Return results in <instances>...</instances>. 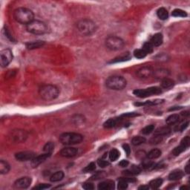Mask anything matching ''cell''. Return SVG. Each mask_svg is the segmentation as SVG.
Returning a JSON list of instances; mask_svg holds the SVG:
<instances>
[{
	"label": "cell",
	"instance_id": "cell-34",
	"mask_svg": "<svg viewBox=\"0 0 190 190\" xmlns=\"http://www.w3.org/2000/svg\"><path fill=\"white\" fill-rule=\"evenodd\" d=\"M85 117L81 114H75L73 116L72 121L75 125H80L85 123Z\"/></svg>",
	"mask_w": 190,
	"mask_h": 190
},
{
	"label": "cell",
	"instance_id": "cell-36",
	"mask_svg": "<svg viewBox=\"0 0 190 190\" xmlns=\"http://www.w3.org/2000/svg\"><path fill=\"white\" fill-rule=\"evenodd\" d=\"M109 159L111 161H116L120 157V152L116 149H113L109 152Z\"/></svg>",
	"mask_w": 190,
	"mask_h": 190
},
{
	"label": "cell",
	"instance_id": "cell-60",
	"mask_svg": "<svg viewBox=\"0 0 190 190\" xmlns=\"http://www.w3.org/2000/svg\"><path fill=\"white\" fill-rule=\"evenodd\" d=\"M180 189H189V186H181V188H180Z\"/></svg>",
	"mask_w": 190,
	"mask_h": 190
},
{
	"label": "cell",
	"instance_id": "cell-52",
	"mask_svg": "<svg viewBox=\"0 0 190 190\" xmlns=\"http://www.w3.org/2000/svg\"><path fill=\"white\" fill-rule=\"evenodd\" d=\"M83 188L86 190H91L95 189V186L91 182H85L83 184Z\"/></svg>",
	"mask_w": 190,
	"mask_h": 190
},
{
	"label": "cell",
	"instance_id": "cell-14",
	"mask_svg": "<svg viewBox=\"0 0 190 190\" xmlns=\"http://www.w3.org/2000/svg\"><path fill=\"white\" fill-rule=\"evenodd\" d=\"M78 153L77 149L73 147H66L63 149L59 152V155L64 157H73L76 156Z\"/></svg>",
	"mask_w": 190,
	"mask_h": 190
},
{
	"label": "cell",
	"instance_id": "cell-55",
	"mask_svg": "<svg viewBox=\"0 0 190 190\" xmlns=\"http://www.w3.org/2000/svg\"><path fill=\"white\" fill-rule=\"evenodd\" d=\"M145 155H146V154H145V152H143V151H140V152H137V153H136V156L138 157V158H140V159L144 158V157L145 156Z\"/></svg>",
	"mask_w": 190,
	"mask_h": 190
},
{
	"label": "cell",
	"instance_id": "cell-5",
	"mask_svg": "<svg viewBox=\"0 0 190 190\" xmlns=\"http://www.w3.org/2000/svg\"><path fill=\"white\" fill-rule=\"evenodd\" d=\"M83 140V135L74 132H66L59 136V141L62 144L71 145L80 143Z\"/></svg>",
	"mask_w": 190,
	"mask_h": 190
},
{
	"label": "cell",
	"instance_id": "cell-8",
	"mask_svg": "<svg viewBox=\"0 0 190 190\" xmlns=\"http://www.w3.org/2000/svg\"><path fill=\"white\" fill-rule=\"evenodd\" d=\"M133 93L139 98H145L152 95H160L162 93V90L159 87H150L145 89H136L133 91Z\"/></svg>",
	"mask_w": 190,
	"mask_h": 190
},
{
	"label": "cell",
	"instance_id": "cell-3",
	"mask_svg": "<svg viewBox=\"0 0 190 190\" xmlns=\"http://www.w3.org/2000/svg\"><path fill=\"white\" fill-rule=\"evenodd\" d=\"M77 28L80 34L85 36H90L97 30L96 24L88 19H83L77 23Z\"/></svg>",
	"mask_w": 190,
	"mask_h": 190
},
{
	"label": "cell",
	"instance_id": "cell-19",
	"mask_svg": "<svg viewBox=\"0 0 190 190\" xmlns=\"http://www.w3.org/2000/svg\"><path fill=\"white\" fill-rule=\"evenodd\" d=\"M163 41V38L162 34L157 33L153 36L150 39V43L152 44L154 47H157L162 45Z\"/></svg>",
	"mask_w": 190,
	"mask_h": 190
},
{
	"label": "cell",
	"instance_id": "cell-47",
	"mask_svg": "<svg viewBox=\"0 0 190 190\" xmlns=\"http://www.w3.org/2000/svg\"><path fill=\"white\" fill-rule=\"evenodd\" d=\"M189 121H186V122H183L181 123L179 126H177V127L176 128V130L179 131H183L184 129H186V128L189 126Z\"/></svg>",
	"mask_w": 190,
	"mask_h": 190
},
{
	"label": "cell",
	"instance_id": "cell-30",
	"mask_svg": "<svg viewBox=\"0 0 190 190\" xmlns=\"http://www.w3.org/2000/svg\"><path fill=\"white\" fill-rule=\"evenodd\" d=\"M157 15L158 18L161 20H166L169 16V13L165 8H160L157 10Z\"/></svg>",
	"mask_w": 190,
	"mask_h": 190
},
{
	"label": "cell",
	"instance_id": "cell-1",
	"mask_svg": "<svg viewBox=\"0 0 190 190\" xmlns=\"http://www.w3.org/2000/svg\"><path fill=\"white\" fill-rule=\"evenodd\" d=\"M13 17L17 23L28 25L34 21V14L31 10L26 8H19L13 12Z\"/></svg>",
	"mask_w": 190,
	"mask_h": 190
},
{
	"label": "cell",
	"instance_id": "cell-16",
	"mask_svg": "<svg viewBox=\"0 0 190 190\" xmlns=\"http://www.w3.org/2000/svg\"><path fill=\"white\" fill-rule=\"evenodd\" d=\"M135 181L136 180L131 177H121L118 181L117 188L119 189H125L128 187L129 183H134Z\"/></svg>",
	"mask_w": 190,
	"mask_h": 190
},
{
	"label": "cell",
	"instance_id": "cell-46",
	"mask_svg": "<svg viewBox=\"0 0 190 190\" xmlns=\"http://www.w3.org/2000/svg\"><path fill=\"white\" fill-rule=\"evenodd\" d=\"M163 140V136H159V135H154L150 140V143L152 144H158Z\"/></svg>",
	"mask_w": 190,
	"mask_h": 190
},
{
	"label": "cell",
	"instance_id": "cell-43",
	"mask_svg": "<svg viewBox=\"0 0 190 190\" xmlns=\"http://www.w3.org/2000/svg\"><path fill=\"white\" fill-rule=\"evenodd\" d=\"M106 176V174L105 173V172H98L95 174H94V175L91 177L90 180H91V181H97V180L104 178Z\"/></svg>",
	"mask_w": 190,
	"mask_h": 190
},
{
	"label": "cell",
	"instance_id": "cell-39",
	"mask_svg": "<svg viewBox=\"0 0 190 190\" xmlns=\"http://www.w3.org/2000/svg\"><path fill=\"white\" fill-rule=\"evenodd\" d=\"M172 15L174 17H186L187 16V13L186 11L181 9H174L172 11Z\"/></svg>",
	"mask_w": 190,
	"mask_h": 190
},
{
	"label": "cell",
	"instance_id": "cell-41",
	"mask_svg": "<svg viewBox=\"0 0 190 190\" xmlns=\"http://www.w3.org/2000/svg\"><path fill=\"white\" fill-rule=\"evenodd\" d=\"M153 48H154V46L152 45L149 42H145V43H144V45H143V48L142 49H143V50L147 54H150V53H152V51H153Z\"/></svg>",
	"mask_w": 190,
	"mask_h": 190
},
{
	"label": "cell",
	"instance_id": "cell-49",
	"mask_svg": "<svg viewBox=\"0 0 190 190\" xmlns=\"http://www.w3.org/2000/svg\"><path fill=\"white\" fill-rule=\"evenodd\" d=\"M136 116H139V114L135 112H129V113H125V114H122L120 117H121L122 119H124V118H127V117H136Z\"/></svg>",
	"mask_w": 190,
	"mask_h": 190
},
{
	"label": "cell",
	"instance_id": "cell-59",
	"mask_svg": "<svg viewBox=\"0 0 190 190\" xmlns=\"http://www.w3.org/2000/svg\"><path fill=\"white\" fill-rule=\"evenodd\" d=\"M181 109V107H177V108H172V109H169V111H174V110H177V109Z\"/></svg>",
	"mask_w": 190,
	"mask_h": 190
},
{
	"label": "cell",
	"instance_id": "cell-6",
	"mask_svg": "<svg viewBox=\"0 0 190 190\" xmlns=\"http://www.w3.org/2000/svg\"><path fill=\"white\" fill-rule=\"evenodd\" d=\"M27 30L30 34L41 35L48 31V26L44 22L39 20H34L26 26Z\"/></svg>",
	"mask_w": 190,
	"mask_h": 190
},
{
	"label": "cell",
	"instance_id": "cell-12",
	"mask_svg": "<svg viewBox=\"0 0 190 190\" xmlns=\"http://www.w3.org/2000/svg\"><path fill=\"white\" fill-rule=\"evenodd\" d=\"M36 156L35 153L30 151L20 152L15 155V157L19 161H28L31 160Z\"/></svg>",
	"mask_w": 190,
	"mask_h": 190
},
{
	"label": "cell",
	"instance_id": "cell-29",
	"mask_svg": "<svg viewBox=\"0 0 190 190\" xmlns=\"http://www.w3.org/2000/svg\"><path fill=\"white\" fill-rule=\"evenodd\" d=\"M161 155V151L157 149H154L149 152L148 154H146L147 158L150 159V160H153V159H157Z\"/></svg>",
	"mask_w": 190,
	"mask_h": 190
},
{
	"label": "cell",
	"instance_id": "cell-56",
	"mask_svg": "<svg viewBox=\"0 0 190 190\" xmlns=\"http://www.w3.org/2000/svg\"><path fill=\"white\" fill-rule=\"evenodd\" d=\"M189 163H188L187 164H186V167H185V172H186V174H189V172H190V169H189Z\"/></svg>",
	"mask_w": 190,
	"mask_h": 190
},
{
	"label": "cell",
	"instance_id": "cell-57",
	"mask_svg": "<svg viewBox=\"0 0 190 190\" xmlns=\"http://www.w3.org/2000/svg\"><path fill=\"white\" fill-rule=\"evenodd\" d=\"M139 189H149V185H146V186H141L138 188Z\"/></svg>",
	"mask_w": 190,
	"mask_h": 190
},
{
	"label": "cell",
	"instance_id": "cell-22",
	"mask_svg": "<svg viewBox=\"0 0 190 190\" xmlns=\"http://www.w3.org/2000/svg\"><path fill=\"white\" fill-rule=\"evenodd\" d=\"M141 172V168L138 166L133 165L132 167H131L129 169L124 171L123 174H126V175L129 176H133V175H137V174H139Z\"/></svg>",
	"mask_w": 190,
	"mask_h": 190
},
{
	"label": "cell",
	"instance_id": "cell-23",
	"mask_svg": "<svg viewBox=\"0 0 190 190\" xmlns=\"http://www.w3.org/2000/svg\"><path fill=\"white\" fill-rule=\"evenodd\" d=\"M183 176H184V172L180 169H177V170H174L169 174V180H170V181H177V180L182 178Z\"/></svg>",
	"mask_w": 190,
	"mask_h": 190
},
{
	"label": "cell",
	"instance_id": "cell-26",
	"mask_svg": "<svg viewBox=\"0 0 190 190\" xmlns=\"http://www.w3.org/2000/svg\"><path fill=\"white\" fill-rule=\"evenodd\" d=\"M160 85H161V87L163 88L168 89V88H170L174 86V80H172V79L167 77L161 80V83H160Z\"/></svg>",
	"mask_w": 190,
	"mask_h": 190
},
{
	"label": "cell",
	"instance_id": "cell-4",
	"mask_svg": "<svg viewBox=\"0 0 190 190\" xmlns=\"http://www.w3.org/2000/svg\"><path fill=\"white\" fill-rule=\"evenodd\" d=\"M107 88L112 90H123L126 88L127 81L121 76H112L109 77L106 81Z\"/></svg>",
	"mask_w": 190,
	"mask_h": 190
},
{
	"label": "cell",
	"instance_id": "cell-11",
	"mask_svg": "<svg viewBox=\"0 0 190 190\" xmlns=\"http://www.w3.org/2000/svg\"><path fill=\"white\" fill-rule=\"evenodd\" d=\"M31 184V178L29 177H23L16 180L13 184V187L17 189H27Z\"/></svg>",
	"mask_w": 190,
	"mask_h": 190
},
{
	"label": "cell",
	"instance_id": "cell-37",
	"mask_svg": "<svg viewBox=\"0 0 190 190\" xmlns=\"http://www.w3.org/2000/svg\"><path fill=\"white\" fill-rule=\"evenodd\" d=\"M54 144L52 142H48V143H46L43 147V151L45 153L51 154L52 152L54 151Z\"/></svg>",
	"mask_w": 190,
	"mask_h": 190
},
{
	"label": "cell",
	"instance_id": "cell-44",
	"mask_svg": "<svg viewBox=\"0 0 190 190\" xmlns=\"http://www.w3.org/2000/svg\"><path fill=\"white\" fill-rule=\"evenodd\" d=\"M155 166H156V164L154 162H152V161H145L143 163V164H142V167H143V168L144 169H153L155 168Z\"/></svg>",
	"mask_w": 190,
	"mask_h": 190
},
{
	"label": "cell",
	"instance_id": "cell-7",
	"mask_svg": "<svg viewBox=\"0 0 190 190\" xmlns=\"http://www.w3.org/2000/svg\"><path fill=\"white\" fill-rule=\"evenodd\" d=\"M125 45L124 41L115 36H110L106 39V46L112 51L121 50Z\"/></svg>",
	"mask_w": 190,
	"mask_h": 190
},
{
	"label": "cell",
	"instance_id": "cell-17",
	"mask_svg": "<svg viewBox=\"0 0 190 190\" xmlns=\"http://www.w3.org/2000/svg\"><path fill=\"white\" fill-rule=\"evenodd\" d=\"M169 75V71L167 69L165 68H160V69H157L156 71H154L153 75L155 79H159V80H163L164 78L168 77Z\"/></svg>",
	"mask_w": 190,
	"mask_h": 190
},
{
	"label": "cell",
	"instance_id": "cell-28",
	"mask_svg": "<svg viewBox=\"0 0 190 190\" xmlns=\"http://www.w3.org/2000/svg\"><path fill=\"white\" fill-rule=\"evenodd\" d=\"M45 42L43 41H34V42H30L26 43V47L28 48V49H36V48H41L42 46L44 45Z\"/></svg>",
	"mask_w": 190,
	"mask_h": 190
},
{
	"label": "cell",
	"instance_id": "cell-48",
	"mask_svg": "<svg viewBox=\"0 0 190 190\" xmlns=\"http://www.w3.org/2000/svg\"><path fill=\"white\" fill-rule=\"evenodd\" d=\"M181 144L183 145L184 147H186V148L187 149L190 145V138L189 137V136L185 137L184 139H182V140H181Z\"/></svg>",
	"mask_w": 190,
	"mask_h": 190
},
{
	"label": "cell",
	"instance_id": "cell-27",
	"mask_svg": "<svg viewBox=\"0 0 190 190\" xmlns=\"http://www.w3.org/2000/svg\"><path fill=\"white\" fill-rule=\"evenodd\" d=\"M10 169H11V167L8 162L5 161L4 160H2L0 161V173L2 174H8Z\"/></svg>",
	"mask_w": 190,
	"mask_h": 190
},
{
	"label": "cell",
	"instance_id": "cell-9",
	"mask_svg": "<svg viewBox=\"0 0 190 190\" xmlns=\"http://www.w3.org/2000/svg\"><path fill=\"white\" fill-rule=\"evenodd\" d=\"M10 138L16 143H23L28 138V133L23 129H15L11 132Z\"/></svg>",
	"mask_w": 190,
	"mask_h": 190
},
{
	"label": "cell",
	"instance_id": "cell-40",
	"mask_svg": "<svg viewBox=\"0 0 190 190\" xmlns=\"http://www.w3.org/2000/svg\"><path fill=\"white\" fill-rule=\"evenodd\" d=\"M146 55L147 54L143 49H136L134 51V56L138 59H143Z\"/></svg>",
	"mask_w": 190,
	"mask_h": 190
},
{
	"label": "cell",
	"instance_id": "cell-58",
	"mask_svg": "<svg viewBox=\"0 0 190 190\" xmlns=\"http://www.w3.org/2000/svg\"><path fill=\"white\" fill-rule=\"evenodd\" d=\"M182 115H184V116H186V117H188V116L189 115V113L188 112H182Z\"/></svg>",
	"mask_w": 190,
	"mask_h": 190
},
{
	"label": "cell",
	"instance_id": "cell-33",
	"mask_svg": "<svg viewBox=\"0 0 190 190\" xmlns=\"http://www.w3.org/2000/svg\"><path fill=\"white\" fill-rule=\"evenodd\" d=\"M163 184V180L161 178H157L155 180H152L149 183V187L152 189H158Z\"/></svg>",
	"mask_w": 190,
	"mask_h": 190
},
{
	"label": "cell",
	"instance_id": "cell-20",
	"mask_svg": "<svg viewBox=\"0 0 190 190\" xmlns=\"http://www.w3.org/2000/svg\"><path fill=\"white\" fill-rule=\"evenodd\" d=\"M122 118H110L108 120L104 123L103 126L106 129H112L113 127H115L122 120Z\"/></svg>",
	"mask_w": 190,
	"mask_h": 190
},
{
	"label": "cell",
	"instance_id": "cell-15",
	"mask_svg": "<svg viewBox=\"0 0 190 190\" xmlns=\"http://www.w3.org/2000/svg\"><path fill=\"white\" fill-rule=\"evenodd\" d=\"M51 154L48 153H44L42 155H39L38 156H35L33 159L31 160V166L32 167L35 168L37 167L39 164H41L42 163H43L46 159L48 158L51 156Z\"/></svg>",
	"mask_w": 190,
	"mask_h": 190
},
{
	"label": "cell",
	"instance_id": "cell-50",
	"mask_svg": "<svg viewBox=\"0 0 190 190\" xmlns=\"http://www.w3.org/2000/svg\"><path fill=\"white\" fill-rule=\"evenodd\" d=\"M51 187V185L50 184H39L37 186H34L33 188L34 189H48V188Z\"/></svg>",
	"mask_w": 190,
	"mask_h": 190
},
{
	"label": "cell",
	"instance_id": "cell-31",
	"mask_svg": "<svg viewBox=\"0 0 190 190\" xmlns=\"http://www.w3.org/2000/svg\"><path fill=\"white\" fill-rule=\"evenodd\" d=\"M163 100H149L145 102H140H140H136V103H134V105L137 106H155L162 103V102H163Z\"/></svg>",
	"mask_w": 190,
	"mask_h": 190
},
{
	"label": "cell",
	"instance_id": "cell-45",
	"mask_svg": "<svg viewBox=\"0 0 190 190\" xmlns=\"http://www.w3.org/2000/svg\"><path fill=\"white\" fill-rule=\"evenodd\" d=\"M95 169H96L95 163L91 162V163H90L88 164V165L87 166V167H85V168H84L83 171L84 172H85V173H86V172H93V171L95 170Z\"/></svg>",
	"mask_w": 190,
	"mask_h": 190
},
{
	"label": "cell",
	"instance_id": "cell-25",
	"mask_svg": "<svg viewBox=\"0 0 190 190\" xmlns=\"http://www.w3.org/2000/svg\"><path fill=\"white\" fill-rule=\"evenodd\" d=\"M171 129L169 126H163V127L158 128L155 131V135H159V136H164L170 134Z\"/></svg>",
	"mask_w": 190,
	"mask_h": 190
},
{
	"label": "cell",
	"instance_id": "cell-54",
	"mask_svg": "<svg viewBox=\"0 0 190 190\" xmlns=\"http://www.w3.org/2000/svg\"><path fill=\"white\" fill-rule=\"evenodd\" d=\"M129 163L128 160H122L119 163V166L122 168H125V167H127L129 166Z\"/></svg>",
	"mask_w": 190,
	"mask_h": 190
},
{
	"label": "cell",
	"instance_id": "cell-53",
	"mask_svg": "<svg viewBox=\"0 0 190 190\" xmlns=\"http://www.w3.org/2000/svg\"><path fill=\"white\" fill-rule=\"evenodd\" d=\"M123 150H124L125 152H126V155H127V156H129V155H130V153H131V149H130V146L128 144H124L123 145Z\"/></svg>",
	"mask_w": 190,
	"mask_h": 190
},
{
	"label": "cell",
	"instance_id": "cell-21",
	"mask_svg": "<svg viewBox=\"0 0 190 190\" xmlns=\"http://www.w3.org/2000/svg\"><path fill=\"white\" fill-rule=\"evenodd\" d=\"M131 59V54L129 52L124 53V54H121V55L117 56L114 59H113L112 61L109 62V63H121V62H126L129 61Z\"/></svg>",
	"mask_w": 190,
	"mask_h": 190
},
{
	"label": "cell",
	"instance_id": "cell-10",
	"mask_svg": "<svg viewBox=\"0 0 190 190\" xmlns=\"http://www.w3.org/2000/svg\"><path fill=\"white\" fill-rule=\"evenodd\" d=\"M0 56H1V66L2 68L8 66L13 59L12 51L9 48L2 51L0 53Z\"/></svg>",
	"mask_w": 190,
	"mask_h": 190
},
{
	"label": "cell",
	"instance_id": "cell-32",
	"mask_svg": "<svg viewBox=\"0 0 190 190\" xmlns=\"http://www.w3.org/2000/svg\"><path fill=\"white\" fill-rule=\"evenodd\" d=\"M179 120H180V117L178 114H172V115L169 116L166 120V123L168 125H174L175 123H177V122H179Z\"/></svg>",
	"mask_w": 190,
	"mask_h": 190
},
{
	"label": "cell",
	"instance_id": "cell-35",
	"mask_svg": "<svg viewBox=\"0 0 190 190\" xmlns=\"http://www.w3.org/2000/svg\"><path fill=\"white\" fill-rule=\"evenodd\" d=\"M145 138L144 137H141V136H136L134 137L131 140V143L132 145H140L143 143H144L145 142Z\"/></svg>",
	"mask_w": 190,
	"mask_h": 190
},
{
	"label": "cell",
	"instance_id": "cell-2",
	"mask_svg": "<svg viewBox=\"0 0 190 190\" xmlns=\"http://www.w3.org/2000/svg\"><path fill=\"white\" fill-rule=\"evenodd\" d=\"M39 94L44 100L50 101L57 98L59 91V88L54 85H45L39 88Z\"/></svg>",
	"mask_w": 190,
	"mask_h": 190
},
{
	"label": "cell",
	"instance_id": "cell-18",
	"mask_svg": "<svg viewBox=\"0 0 190 190\" xmlns=\"http://www.w3.org/2000/svg\"><path fill=\"white\" fill-rule=\"evenodd\" d=\"M114 182L111 180L102 181L99 184L98 189L101 190H112L114 189Z\"/></svg>",
	"mask_w": 190,
	"mask_h": 190
},
{
	"label": "cell",
	"instance_id": "cell-24",
	"mask_svg": "<svg viewBox=\"0 0 190 190\" xmlns=\"http://www.w3.org/2000/svg\"><path fill=\"white\" fill-rule=\"evenodd\" d=\"M64 175V172L63 171H57V172L51 174L50 177V181L51 182H58V181H60L63 179Z\"/></svg>",
	"mask_w": 190,
	"mask_h": 190
},
{
	"label": "cell",
	"instance_id": "cell-13",
	"mask_svg": "<svg viewBox=\"0 0 190 190\" xmlns=\"http://www.w3.org/2000/svg\"><path fill=\"white\" fill-rule=\"evenodd\" d=\"M154 69L151 66H144L140 68L137 71V75L140 78H148L153 75Z\"/></svg>",
	"mask_w": 190,
	"mask_h": 190
},
{
	"label": "cell",
	"instance_id": "cell-51",
	"mask_svg": "<svg viewBox=\"0 0 190 190\" xmlns=\"http://www.w3.org/2000/svg\"><path fill=\"white\" fill-rule=\"evenodd\" d=\"M97 164H98V166L101 168H105V167H107L108 166H109V163L106 161V160H102V159H100V160H98V161H97Z\"/></svg>",
	"mask_w": 190,
	"mask_h": 190
},
{
	"label": "cell",
	"instance_id": "cell-42",
	"mask_svg": "<svg viewBox=\"0 0 190 190\" xmlns=\"http://www.w3.org/2000/svg\"><path fill=\"white\" fill-rule=\"evenodd\" d=\"M155 130V125H149L142 129L141 132L143 134H149Z\"/></svg>",
	"mask_w": 190,
	"mask_h": 190
},
{
	"label": "cell",
	"instance_id": "cell-38",
	"mask_svg": "<svg viewBox=\"0 0 190 190\" xmlns=\"http://www.w3.org/2000/svg\"><path fill=\"white\" fill-rule=\"evenodd\" d=\"M186 149V147H184L183 145L180 144L178 146L175 147V148L174 149L173 151H172V155H173L174 156H178L179 155H181V154L183 152H184Z\"/></svg>",
	"mask_w": 190,
	"mask_h": 190
}]
</instances>
